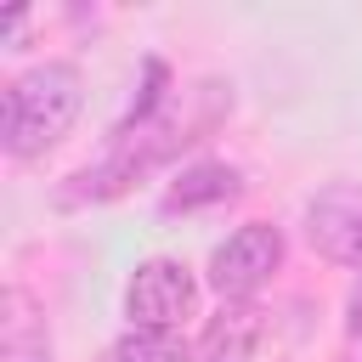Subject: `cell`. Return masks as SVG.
Segmentation results:
<instances>
[{
  "instance_id": "6da1fadb",
  "label": "cell",
  "mask_w": 362,
  "mask_h": 362,
  "mask_svg": "<svg viewBox=\"0 0 362 362\" xmlns=\"http://www.w3.org/2000/svg\"><path fill=\"white\" fill-rule=\"evenodd\" d=\"M226 113H232V85L204 79V85L181 90V102H164V107H158L153 119H141L136 130H119V147H113L96 170H79L74 187H62V204H90V198L124 192L136 175H147L153 164L175 158V153L192 147L198 136H209Z\"/></svg>"
},
{
  "instance_id": "277c9868",
  "label": "cell",
  "mask_w": 362,
  "mask_h": 362,
  "mask_svg": "<svg viewBox=\"0 0 362 362\" xmlns=\"http://www.w3.org/2000/svg\"><path fill=\"white\" fill-rule=\"evenodd\" d=\"M311 249L334 266H362V187H328L305 209Z\"/></svg>"
},
{
  "instance_id": "7a4b0ae2",
  "label": "cell",
  "mask_w": 362,
  "mask_h": 362,
  "mask_svg": "<svg viewBox=\"0 0 362 362\" xmlns=\"http://www.w3.org/2000/svg\"><path fill=\"white\" fill-rule=\"evenodd\" d=\"M79 119V74L68 62H45V68H28L23 79L6 85V102H0V136L17 158H34L45 153L51 141L68 136V124Z\"/></svg>"
},
{
  "instance_id": "5b68a950",
  "label": "cell",
  "mask_w": 362,
  "mask_h": 362,
  "mask_svg": "<svg viewBox=\"0 0 362 362\" xmlns=\"http://www.w3.org/2000/svg\"><path fill=\"white\" fill-rule=\"evenodd\" d=\"M124 305H130L136 328L170 334V328L192 311V277H187V266H175V260H147V266H136Z\"/></svg>"
},
{
  "instance_id": "3957f363",
  "label": "cell",
  "mask_w": 362,
  "mask_h": 362,
  "mask_svg": "<svg viewBox=\"0 0 362 362\" xmlns=\"http://www.w3.org/2000/svg\"><path fill=\"white\" fill-rule=\"evenodd\" d=\"M277 260H283V232L266 226V221H249V226H238V232L215 249L209 283H215L226 300H249V294L277 272Z\"/></svg>"
},
{
  "instance_id": "52a82bcc",
  "label": "cell",
  "mask_w": 362,
  "mask_h": 362,
  "mask_svg": "<svg viewBox=\"0 0 362 362\" xmlns=\"http://www.w3.org/2000/svg\"><path fill=\"white\" fill-rule=\"evenodd\" d=\"M226 198H238V170H226V164H192V170H181V181L164 192V215L204 209V204H226Z\"/></svg>"
},
{
  "instance_id": "9c48e42d",
  "label": "cell",
  "mask_w": 362,
  "mask_h": 362,
  "mask_svg": "<svg viewBox=\"0 0 362 362\" xmlns=\"http://www.w3.org/2000/svg\"><path fill=\"white\" fill-rule=\"evenodd\" d=\"M351 334H356V339H362V283H356V288H351Z\"/></svg>"
},
{
  "instance_id": "8992f818",
  "label": "cell",
  "mask_w": 362,
  "mask_h": 362,
  "mask_svg": "<svg viewBox=\"0 0 362 362\" xmlns=\"http://www.w3.org/2000/svg\"><path fill=\"white\" fill-rule=\"evenodd\" d=\"M260 334H266V311L249 300H232L209 317V328L198 339V362H249Z\"/></svg>"
},
{
  "instance_id": "ba28073f",
  "label": "cell",
  "mask_w": 362,
  "mask_h": 362,
  "mask_svg": "<svg viewBox=\"0 0 362 362\" xmlns=\"http://www.w3.org/2000/svg\"><path fill=\"white\" fill-rule=\"evenodd\" d=\"M119 362H187V345L158 328H136L119 339Z\"/></svg>"
}]
</instances>
